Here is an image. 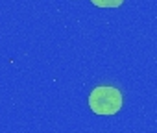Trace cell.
Here are the masks:
<instances>
[{"instance_id": "1", "label": "cell", "mask_w": 157, "mask_h": 133, "mask_svg": "<svg viewBox=\"0 0 157 133\" xmlns=\"http://www.w3.org/2000/svg\"><path fill=\"white\" fill-rule=\"evenodd\" d=\"M89 107L96 115H115L122 107V94L115 87L100 85L89 96Z\"/></svg>"}, {"instance_id": "2", "label": "cell", "mask_w": 157, "mask_h": 133, "mask_svg": "<svg viewBox=\"0 0 157 133\" xmlns=\"http://www.w3.org/2000/svg\"><path fill=\"white\" fill-rule=\"evenodd\" d=\"M96 8H118L124 4V0H91Z\"/></svg>"}]
</instances>
